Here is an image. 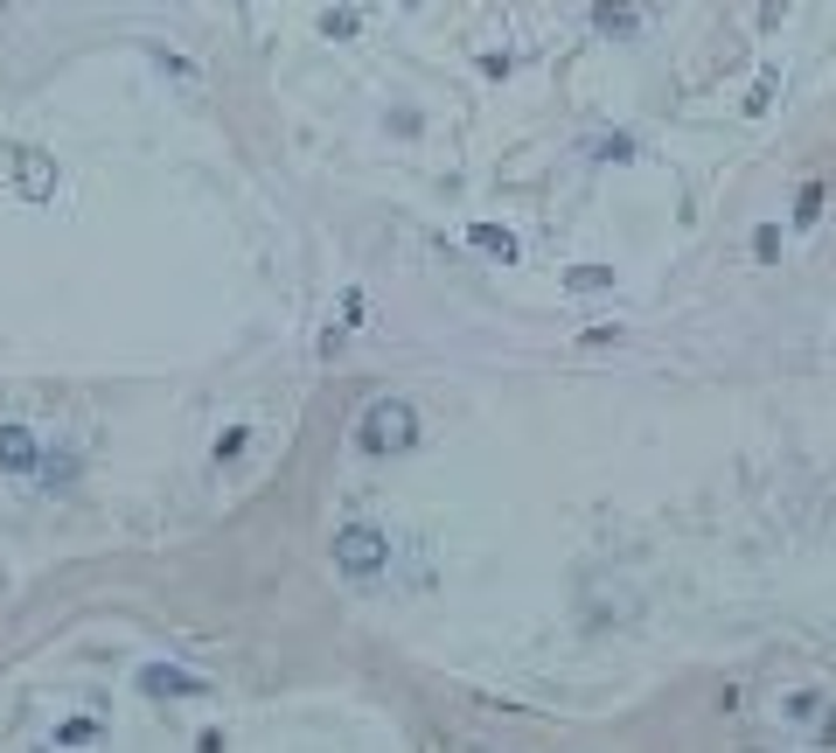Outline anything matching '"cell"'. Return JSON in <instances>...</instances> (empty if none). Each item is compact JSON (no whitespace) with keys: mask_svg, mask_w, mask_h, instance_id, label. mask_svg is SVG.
<instances>
[{"mask_svg":"<svg viewBox=\"0 0 836 753\" xmlns=\"http://www.w3.org/2000/svg\"><path fill=\"white\" fill-rule=\"evenodd\" d=\"M356 447L362 454H405V447H418V412L405 398H377L370 412H362V426H356Z\"/></svg>","mask_w":836,"mask_h":753,"instance_id":"obj_1","label":"cell"},{"mask_svg":"<svg viewBox=\"0 0 836 753\" xmlns=\"http://www.w3.org/2000/svg\"><path fill=\"white\" fill-rule=\"evenodd\" d=\"M335 565H342L349 579H377L384 565H390V537L377 524H349V531H335Z\"/></svg>","mask_w":836,"mask_h":753,"instance_id":"obj_2","label":"cell"},{"mask_svg":"<svg viewBox=\"0 0 836 753\" xmlns=\"http://www.w3.org/2000/svg\"><path fill=\"white\" fill-rule=\"evenodd\" d=\"M140 691L147 697H209V684L196 677V670H168V663H147L140 670Z\"/></svg>","mask_w":836,"mask_h":753,"instance_id":"obj_3","label":"cell"},{"mask_svg":"<svg viewBox=\"0 0 836 753\" xmlns=\"http://www.w3.org/2000/svg\"><path fill=\"white\" fill-rule=\"evenodd\" d=\"M14 181H21V196H29V202L57 196V168H49V153H36V147L14 153Z\"/></svg>","mask_w":836,"mask_h":753,"instance_id":"obj_4","label":"cell"},{"mask_svg":"<svg viewBox=\"0 0 836 753\" xmlns=\"http://www.w3.org/2000/svg\"><path fill=\"white\" fill-rule=\"evenodd\" d=\"M593 29L599 36H641V8H627V0H599V8H593Z\"/></svg>","mask_w":836,"mask_h":753,"instance_id":"obj_5","label":"cell"},{"mask_svg":"<svg viewBox=\"0 0 836 753\" xmlns=\"http://www.w3.org/2000/svg\"><path fill=\"white\" fill-rule=\"evenodd\" d=\"M0 467H14V475L36 467V433L29 426H0Z\"/></svg>","mask_w":836,"mask_h":753,"instance_id":"obj_6","label":"cell"},{"mask_svg":"<svg viewBox=\"0 0 836 753\" xmlns=\"http://www.w3.org/2000/svg\"><path fill=\"white\" fill-rule=\"evenodd\" d=\"M467 245L488 251V258H502V266H516V238H509L502 224H475V230H467Z\"/></svg>","mask_w":836,"mask_h":753,"instance_id":"obj_7","label":"cell"},{"mask_svg":"<svg viewBox=\"0 0 836 753\" xmlns=\"http://www.w3.org/2000/svg\"><path fill=\"white\" fill-rule=\"evenodd\" d=\"M565 287H571V294H599V287H614V266H571Z\"/></svg>","mask_w":836,"mask_h":753,"instance_id":"obj_8","label":"cell"},{"mask_svg":"<svg viewBox=\"0 0 836 753\" xmlns=\"http://www.w3.org/2000/svg\"><path fill=\"white\" fill-rule=\"evenodd\" d=\"M823 217V181H802V196H795V224H816Z\"/></svg>","mask_w":836,"mask_h":753,"instance_id":"obj_9","label":"cell"},{"mask_svg":"<svg viewBox=\"0 0 836 753\" xmlns=\"http://www.w3.org/2000/svg\"><path fill=\"white\" fill-rule=\"evenodd\" d=\"M753 258H760V266H774V258H780V224H760V230H753Z\"/></svg>","mask_w":836,"mask_h":753,"instance_id":"obj_10","label":"cell"},{"mask_svg":"<svg viewBox=\"0 0 836 753\" xmlns=\"http://www.w3.org/2000/svg\"><path fill=\"white\" fill-rule=\"evenodd\" d=\"M599 161H635V140L614 133V140H599Z\"/></svg>","mask_w":836,"mask_h":753,"instance_id":"obj_11","label":"cell"},{"mask_svg":"<svg viewBox=\"0 0 836 753\" xmlns=\"http://www.w3.org/2000/svg\"><path fill=\"white\" fill-rule=\"evenodd\" d=\"M91 733H98V725H91V719H70V725H63V746H84Z\"/></svg>","mask_w":836,"mask_h":753,"instance_id":"obj_12","label":"cell"},{"mask_svg":"<svg viewBox=\"0 0 836 753\" xmlns=\"http://www.w3.org/2000/svg\"><path fill=\"white\" fill-rule=\"evenodd\" d=\"M816 712H823V697H808V691H802V697H788V719H816Z\"/></svg>","mask_w":836,"mask_h":753,"instance_id":"obj_13","label":"cell"}]
</instances>
